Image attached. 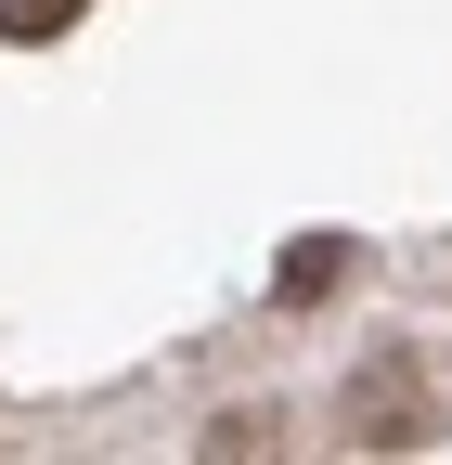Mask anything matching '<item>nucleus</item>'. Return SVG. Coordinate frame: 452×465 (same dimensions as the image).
<instances>
[{"instance_id": "obj_1", "label": "nucleus", "mask_w": 452, "mask_h": 465, "mask_svg": "<svg viewBox=\"0 0 452 465\" xmlns=\"http://www.w3.org/2000/svg\"><path fill=\"white\" fill-rule=\"evenodd\" d=\"M349 427H362L375 452H414V440H427V401H414V375H401V362H375V375L349 388Z\"/></svg>"}, {"instance_id": "obj_2", "label": "nucleus", "mask_w": 452, "mask_h": 465, "mask_svg": "<svg viewBox=\"0 0 452 465\" xmlns=\"http://www.w3.org/2000/svg\"><path fill=\"white\" fill-rule=\"evenodd\" d=\"M349 272V246H336V232H310V246H285V311H310L323 284Z\"/></svg>"}, {"instance_id": "obj_3", "label": "nucleus", "mask_w": 452, "mask_h": 465, "mask_svg": "<svg viewBox=\"0 0 452 465\" xmlns=\"http://www.w3.org/2000/svg\"><path fill=\"white\" fill-rule=\"evenodd\" d=\"M271 440H285L271 414H220V427H207V452H220V465H246V452H271Z\"/></svg>"}, {"instance_id": "obj_4", "label": "nucleus", "mask_w": 452, "mask_h": 465, "mask_svg": "<svg viewBox=\"0 0 452 465\" xmlns=\"http://www.w3.org/2000/svg\"><path fill=\"white\" fill-rule=\"evenodd\" d=\"M52 26H78V0H0V39H52Z\"/></svg>"}]
</instances>
